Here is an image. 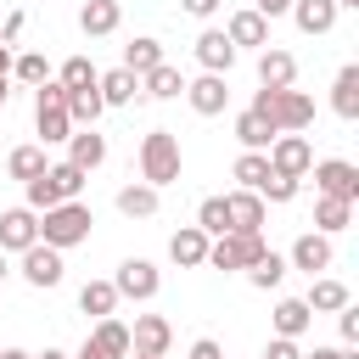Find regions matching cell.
<instances>
[{
  "instance_id": "obj_18",
  "label": "cell",
  "mask_w": 359,
  "mask_h": 359,
  "mask_svg": "<svg viewBox=\"0 0 359 359\" xmlns=\"http://www.w3.org/2000/svg\"><path fill=\"white\" fill-rule=\"evenodd\" d=\"M208 241H213V236H202L196 224H180V230L168 236V258H174L180 269H202V264H208Z\"/></svg>"
},
{
  "instance_id": "obj_11",
  "label": "cell",
  "mask_w": 359,
  "mask_h": 359,
  "mask_svg": "<svg viewBox=\"0 0 359 359\" xmlns=\"http://www.w3.org/2000/svg\"><path fill=\"white\" fill-rule=\"evenodd\" d=\"M180 95H185L191 112H202V118H219V112L230 107V84H224V73H202V79H191Z\"/></svg>"
},
{
  "instance_id": "obj_51",
  "label": "cell",
  "mask_w": 359,
  "mask_h": 359,
  "mask_svg": "<svg viewBox=\"0 0 359 359\" xmlns=\"http://www.w3.org/2000/svg\"><path fill=\"white\" fill-rule=\"evenodd\" d=\"M34 359H73V353H62V348H45V353H34Z\"/></svg>"
},
{
  "instance_id": "obj_19",
  "label": "cell",
  "mask_w": 359,
  "mask_h": 359,
  "mask_svg": "<svg viewBox=\"0 0 359 359\" xmlns=\"http://www.w3.org/2000/svg\"><path fill=\"white\" fill-rule=\"evenodd\" d=\"M118 22H123V6H118V0H84V6H79V28H84L90 39L118 34Z\"/></svg>"
},
{
  "instance_id": "obj_4",
  "label": "cell",
  "mask_w": 359,
  "mask_h": 359,
  "mask_svg": "<svg viewBox=\"0 0 359 359\" xmlns=\"http://www.w3.org/2000/svg\"><path fill=\"white\" fill-rule=\"evenodd\" d=\"M34 129H39V140H45V146H62V140L73 135V118H67V90H62L56 79L34 84Z\"/></svg>"
},
{
  "instance_id": "obj_32",
  "label": "cell",
  "mask_w": 359,
  "mask_h": 359,
  "mask_svg": "<svg viewBox=\"0 0 359 359\" xmlns=\"http://www.w3.org/2000/svg\"><path fill=\"white\" fill-rule=\"evenodd\" d=\"M50 163H45V146H11L6 151V174L11 180H34V174H45Z\"/></svg>"
},
{
  "instance_id": "obj_53",
  "label": "cell",
  "mask_w": 359,
  "mask_h": 359,
  "mask_svg": "<svg viewBox=\"0 0 359 359\" xmlns=\"http://www.w3.org/2000/svg\"><path fill=\"white\" fill-rule=\"evenodd\" d=\"M6 275H11V264H6V252H0V280H6Z\"/></svg>"
},
{
  "instance_id": "obj_28",
  "label": "cell",
  "mask_w": 359,
  "mask_h": 359,
  "mask_svg": "<svg viewBox=\"0 0 359 359\" xmlns=\"http://www.w3.org/2000/svg\"><path fill=\"white\" fill-rule=\"evenodd\" d=\"M79 309H84L90 320H107V314L118 309V286H112V280H84V286H79Z\"/></svg>"
},
{
  "instance_id": "obj_43",
  "label": "cell",
  "mask_w": 359,
  "mask_h": 359,
  "mask_svg": "<svg viewBox=\"0 0 359 359\" xmlns=\"http://www.w3.org/2000/svg\"><path fill=\"white\" fill-rule=\"evenodd\" d=\"M252 11H258L264 22H275V17H286V11H292V0H252Z\"/></svg>"
},
{
  "instance_id": "obj_21",
  "label": "cell",
  "mask_w": 359,
  "mask_h": 359,
  "mask_svg": "<svg viewBox=\"0 0 359 359\" xmlns=\"http://www.w3.org/2000/svg\"><path fill=\"white\" fill-rule=\"evenodd\" d=\"M292 22L303 34H331L337 28V0H292Z\"/></svg>"
},
{
  "instance_id": "obj_29",
  "label": "cell",
  "mask_w": 359,
  "mask_h": 359,
  "mask_svg": "<svg viewBox=\"0 0 359 359\" xmlns=\"http://www.w3.org/2000/svg\"><path fill=\"white\" fill-rule=\"evenodd\" d=\"M140 90H146L151 101H174V95L185 90V79H180V67H168V62H157L151 73H140Z\"/></svg>"
},
{
  "instance_id": "obj_2",
  "label": "cell",
  "mask_w": 359,
  "mask_h": 359,
  "mask_svg": "<svg viewBox=\"0 0 359 359\" xmlns=\"http://www.w3.org/2000/svg\"><path fill=\"white\" fill-rule=\"evenodd\" d=\"M90 224H95V213L73 196V202H56V208H45V213H39V241H45V247H56V252H67V247L90 241Z\"/></svg>"
},
{
  "instance_id": "obj_16",
  "label": "cell",
  "mask_w": 359,
  "mask_h": 359,
  "mask_svg": "<svg viewBox=\"0 0 359 359\" xmlns=\"http://www.w3.org/2000/svg\"><path fill=\"white\" fill-rule=\"evenodd\" d=\"M67 163L84 168V174L101 168V163H107V135H101L95 123H90V129H73V135H67Z\"/></svg>"
},
{
  "instance_id": "obj_13",
  "label": "cell",
  "mask_w": 359,
  "mask_h": 359,
  "mask_svg": "<svg viewBox=\"0 0 359 359\" xmlns=\"http://www.w3.org/2000/svg\"><path fill=\"white\" fill-rule=\"evenodd\" d=\"M39 241V213L34 208H6L0 213V252H22Z\"/></svg>"
},
{
  "instance_id": "obj_42",
  "label": "cell",
  "mask_w": 359,
  "mask_h": 359,
  "mask_svg": "<svg viewBox=\"0 0 359 359\" xmlns=\"http://www.w3.org/2000/svg\"><path fill=\"white\" fill-rule=\"evenodd\" d=\"M264 359H303V348H297V337H269Z\"/></svg>"
},
{
  "instance_id": "obj_23",
  "label": "cell",
  "mask_w": 359,
  "mask_h": 359,
  "mask_svg": "<svg viewBox=\"0 0 359 359\" xmlns=\"http://www.w3.org/2000/svg\"><path fill=\"white\" fill-rule=\"evenodd\" d=\"M331 112H337V118H348V123L359 118V67H353V62L331 79Z\"/></svg>"
},
{
  "instance_id": "obj_22",
  "label": "cell",
  "mask_w": 359,
  "mask_h": 359,
  "mask_svg": "<svg viewBox=\"0 0 359 359\" xmlns=\"http://www.w3.org/2000/svg\"><path fill=\"white\" fill-rule=\"evenodd\" d=\"M224 34H230V45H236V50H241V45H258V50L269 45V22H264L252 6H247V11H236V17L224 22Z\"/></svg>"
},
{
  "instance_id": "obj_44",
  "label": "cell",
  "mask_w": 359,
  "mask_h": 359,
  "mask_svg": "<svg viewBox=\"0 0 359 359\" xmlns=\"http://www.w3.org/2000/svg\"><path fill=\"white\" fill-rule=\"evenodd\" d=\"M191 359H224V348H219L213 337H196V342H191Z\"/></svg>"
},
{
  "instance_id": "obj_35",
  "label": "cell",
  "mask_w": 359,
  "mask_h": 359,
  "mask_svg": "<svg viewBox=\"0 0 359 359\" xmlns=\"http://www.w3.org/2000/svg\"><path fill=\"white\" fill-rule=\"evenodd\" d=\"M236 140H241V151H269L275 129H269L258 112H241V118H236Z\"/></svg>"
},
{
  "instance_id": "obj_30",
  "label": "cell",
  "mask_w": 359,
  "mask_h": 359,
  "mask_svg": "<svg viewBox=\"0 0 359 359\" xmlns=\"http://www.w3.org/2000/svg\"><path fill=\"white\" fill-rule=\"evenodd\" d=\"M90 342H95V348H101L107 359H123V353H129V325L107 314V320H95V331H90Z\"/></svg>"
},
{
  "instance_id": "obj_14",
  "label": "cell",
  "mask_w": 359,
  "mask_h": 359,
  "mask_svg": "<svg viewBox=\"0 0 359 359\" xmlns=\"http://www.w3.org/2000/svg\"><path fill=\"white\" fill-rule=\"evenodd\" d=\"M258 84L264 90H292L297 84V56L280 50V45H264L258 50Z\"/></svg>"
},
{
  "instance_id": "obj_10",
  "label": "cell",
  "mask_w": 359,
  "mask_h": 359,
  "mask_svg": "<svg viewBox=\"0 0 359 359\" xmlns=\"http://www.w3.org/2000/svg\"><path fill=\"white\" fill-rule=\"evenodd\" d=\"M168 342H174V325H168L163 314H135V325H129V353L168 359Z\"/></svg>"
},
{
  "instance_id": "obj_36",
  "label": "cell",
  "mask_w": 359,
  "mask_h": 359,
  "mask_svg": "<svg viewBox=\"0 0 359 359\" xmlns=\"http://www.w3.org/2000/svg\"><path fill=\"white\" fill-rule=\"evenodd\" d=\"M230 174H236V185H241V191H258V185L269 180V157H264V151H241Z\"/></svg>"
},
{
  "instance_id": "obj_7",
  "label": "cell",
  "mask_w": 359,
  "mask_h": 359,
  "mask_svg": "<svg viewBox=\"0 0 359 359\" xmlns=\"http://www.w3.org/2000/svg\"><path fill=\"white\" fill-rule=\"evenodd\" d=\"M112 286H118V297H129V303H151L157 286H163V275H157L151 258H123L118 275H112Z\"/></svg>"
},
{
  "instance_id": "obj_1",
  "label": "cell",
  "mask_w": 359,
  "mask_h": 359,
  "mask_svg": "<svg viewBox=\"0 0 359 359\" xmlns=\"http://www.w3.org/2000/svg\"><path fill=\"white\" fill-rule=\"evenodd\" d=\"M247 112H258L275 135H303L309 123H314V101L303 95V90H252V107Z\"/></svg>"
},
{
  "instance_id": "obj_41",
  "label": "cell",
  "mask_w": 359,
  "mask_h": 359,
  "mask_svg": "<svg viewBox=\"0 0 359 359\" xmlns=\"http://www.w3.org/2000/svg\"><path fill=\"white\" fill-rule=\"evenodd\" d=\"M337 331H342V348H359V309L353 303L337 309Z\"/></svg>"
},
{
  "instance_id": "obj_3",
  "label": "cell",
  "mask_w": 359,
  "mask_h": 359,
  "mask_svg": "<svg viewBox=\"0 0 359 359\" xmlns=\"http://www.w3.org/2000/svg\"><path fill=\"white\" fill-rule=\"evenodd\" d=\"M180 168H185L180 135H174V129H151V135L140 140V180L163 191V185H174V180H180Z\"/></svg>"
},
{
  "instance_id": "obj_48",
  "label": "cell",
  "mask_w": 359,
  "mask_h": 359,
  "mask_svg": "<svg viewBox=\"0 0 359 359\" xmlns=\"http://www.w3.org/2000/svg\"><path fill=\"white\" fill-rule=\"evenodd\" d=\"M73 359H107V353H101V348H95V342H90V337H84V348H79V353H73Z\"/></svg>"
},
{
  "instance_id": "obj_39",
  "label": "cell",
  "mask_w": 359,
  "mask_h": 359,
  "mask_svg": "<svg viewBox=\"0 0 359 359\" xmlns=\"http://www.w3.org/2000/svg\"><path fill=\"white\" fill-rule=\"evenodd\" d=\"M11 73H17L22 84H45V79H50V62H45L39 50H22V56H11Z\"/></svg>"
},
{
  "instance_id": "obj_34",
  "label": "cell",
  "mask_w": 359,
  "mask_h": 359,
  "mask_svg": "<svg viewBox=\"0 0 359 359\" xmlns=\"http://www.w3.org/2000/svg\"><path fill=\"white\" fill-rule=\"evenodd\" d=\"M101 112H107V107H101V90H67V118H73V129H90Z\"/></svg>"
},
{
  "instance_id": "obj_38",
  "label": "cell",
  "mask_w": 359,
  "mask_h": 359,
  "mask_svg": "<svg viewBox=\"0 0 359 359\" xmlns=\"http://www.w3.org/2000/svg\"><path fill=\"white\" fill-rule=\"evenodd\" d=\"M196 230H202V236H224V230H230V208H224V196H202V208H196Z\"/></svg>"
},
{
  "instance_id": "obj_20",
  "label": "cell",
  "mask_w": 359,
  "mask_h": 359,
  "mask_svg": "<svg viewBox=\"0 0 359 359\" xmlns=\"http://www.w3.org/2000/svg\"><path fill=\"white\" fill-rule=\"evenodd\" d=\"M95 90H101V107H129L140 95V79L129 67H107V73H95Z\"/></svg>"
},
{
  "instance_id": "obj_31",
  "label": "cell",
  "mask_w": 359,
  "mask_h": 359,
  "mask_svg": "<svg viewBox=\"0 0 359 359\" xmlns=\"http://www.w3.org/2000/svg\"><path fill=\"white\" fill-rule=\"evenodd\" d=\"M157 62H163V45H157L151 34H140V39H129V45H123V67H129L135 79H140V73H151Z\"/></svg>"
},
{
  "instance_id": "obj_54",
  "label": "cell",
  "mask_w": 359,
  "mask_h": 359,
  "mask_svg": "<svg viewBox=\"0 0 359 359\" xmlns=\"http://www.w3.org/2000/svg\"><path fill=\"white\" fill-rule=\"evenodd\" d=\"M6 95H11V90H6V79H0V112H6Z\"/></svg>"
},
{
  "instance_id": "obj_27",
  "label": "cell",
  "mask_w": 359,
  "mask_h": 359,
  "mask_svg": "<svg viewBox=\"0 0 359 359\" xmlns=\"http://www.w3.org/2000/svg\"><path fill=\"white\" fill-rule=\"evenodd\" d=\"M353 224V202H337V196H320L314 202V230L320 236H342Z\"/></svg>"
},
{
  "instance_id": "obj_15",
  "label": "cell",
  "mask_w": 359,
  "mask_h": 359,
  "mask_svg": "<svg viewBox=\"0 0 359 359\" xmlns=\"http://www.w3.org/2000/svg\"><path fill=\"white\" fill-rule=\"evenodd\" d=\"M196 62H202V73H230V67H236L230 34H224V28H202V34H196Z\"/></svg>"
},
{
  "instance_id": "obj_49",
  "label": "cell",
  "mask_w": 359,
  "mask_h": 359,
  "mask_svg": "<svg viewBox=\"0 0 359 359\" xmlns=\"http://www.w3.org/2000/svg\"><path fill=\"white\" fill-rule=\"evenodd\" d=\"M0 79H11V45H0Z\"/></svg>"
},
{
  "instance_id": "obj_45",
  "label": "cell",
  "mask_w": 359,
  "mask_h": 359,
  "mask_svg": "<svg viewBox=\"0 0 359 359\" xmlns=\"http://www.w3.org/2000/svg\"><path fill=\"white\" fill-rule=\"evenodd\" d=\"M17 34H22V11H11V17L0 22V45H17Z\"/></svg>"
},
{
  "instance_id": "obj_9",
  "label": "cell",
  "mask_w": 359,
  "mask_h": 359,
  "mask_svg": "<svg viewBox=\"0 0 359 359\" xmlns=\"http://www.w3.org/2000/svg\"><path fill=\"white\" fill-rule=\"evenodd\" d=\"M264 157H269V168H275V174H286V180H303V174H309V163H314V146H309L303 135H275Z\"/></svg>"
},
{
  "instance_id": "obj_33",
  "label": "cell",
  "mask_w": 359,
  "mask_h": 359,
  "mask_svg": "<svg viewBox=\"0 0 359 359\" xmlns=\"http://www.w3.org/2000/svg\"><path fill=\"white\" fill-rule=\"evenodd\" d=\"M247 280H252L258 292H269V286H280V280H286V258L264 247V252H258V258L247 264Z\"/></svg>"
},
{
  "instance_id": "obj_50",
  "label": "cell",
  "mask_w": 359,
  "mask_h": 359,
  "mask_svg": "<svg viewBox=\"0 0 359 359\" xmlns=\"http://www.w3.org/2000/svg\"><path fill=\"white\" fill-rule=\"evenodd\" d=\"M0 359H34L28 348H0Z\"/></svg>"
},
{
  "instance_id": "obj_25",
  "label": "cell",
  "mask_w": 359,
  "mask_h": 359,
  "mask_svg": "<svg viewBox=\"0 0 359 359\" xmlns=\"http://www.w3.org/2000/svg\"><path fill=\"white\" fill-rule=\"evenodd\" d=\"M303 303H309L314 314H337V309H342V303H353V297H348V286H342L337 275H314V286H309V297H303Z\"/></svg>"
},
{
  "instance_id": "obj_24",
  "label": "cell",
  "mask_w": 359,
  "mask_h": 359,
  "mask_svg": "<svg viewBox=\"0 0 359 359\" xmlns=\"http://www.w3.org/2000/svg\"><path fill=\"white\" fill-rule=\"evenodd\" d=\"M157 202H163V191H157V185H146V180H135V185H123V191H118V213H123V219H151V213H157Z\"/></svg>"
},
{
  "instance_id": "obj_5",
  "label": "cell",
  "mask_w": 359,
  "mask_h": 359,
  "mask_svg": "<svg viewBox=\"0 0 359 359\" xmlns=\"http://www.w3.org/2000/svg\"><path fill=\"white\" fill-rule=\"evenodd\" d=\"M258 252H264V230H224V236L208 241V264L224 269V275L230 269H247Z\"/></svg>"
},
{
  "instance_id": "obj_47",
  "label": "cell",
  "mask_w": 359,
  "mask_h": 359,
  "mask_svg": "<svg viewBox=\"0 0 359 359\" xmlns=\"http://www.w3.org/2000/svg\"><path fill=\"white\" fill-rule=\"evenodd\" d=\"M303 359H359L353 348H314V353H303Z\"/></svg>"
},
{
  "instance_id": "obj_6",
  "label": "cell",
  "mask_w": 359,
  "mask_h": 359,
  "mask_svg": "<svg viewBox=\"0 0 359 359\" xmlns=\"http://www.w3.org/2000/svg\"><path fill=\"white\" fill-rule=\"evenodd\" d=\"M314 174V191L320 196H337V202H359V168L342 163V157H325V163H309Z\"/></svg>"
},
{
  "instance_id": "obj_26",
  "label": "cell",
  "mask_w": 359,
  "mask_h": 359,
  "mask_svg": "<svg viewBox=\"0 0 359 359\" xmlns=\"http://www.w3.org/2000/svg\"><path fill=\"white\" fill-rule=\"evenodd\" d=\"M269 320H275V337H303V331H309V320H314V309H309L303 297H280Z\"/></svg>"
},
{
  "instance_id": "obj_12",
  "label": "cell",
  "mask_w": 359,
  "mask_h": 359,
  "mask_svg": "<svg viewBox=\"0 0 359 359\" xmlns=\"http://www.w3.org/2000/svg\"><path fill=\"white\" fill-rule=\"evenodd\" d=\"M286 269H303V275H320V269H331V236H320V230H303V236L292 241V252H286Z\"/></svg>"
},
{
  "instance_id": "obj_46",
  "label": "cell",
  "mask_w": 359,
  "mask_h": 359,
  "mask_svg": "<svg viewBox=\"0 0 359 359\" xmlns=\"http://www.w3.org/2000/svg\"><path fill=\"white\" fill-rule=\"evenodd\" d=\"M180 6H185L191 17H213V11H219V0H180Z\"/></svg>"
},
{
  "instance_id": "obj_8",
  "label": "cell",
  "mask_w": 359,
  "mask_h": 359,
  "mask_svg": "<svg viewBox=\"0 0 359 359\" xmlns=\"http://www.w3.org/2000/svg\"><path fill=\"white\" fill-rule=\"evenodd\" d=\"M17 258H22L17 269H22V280H28V286H39V292H50V286H62V269H67V264H62V252H56V247H45V241H34V247H22Z\"/></svg>"
},
{
  "instance_id": "obj_55",
  "label": "cell",
  "mask_w": 359,
  "mask_h": 359,
  "mask_svg": "<svg viewBox=\"0 0 359 359\" xmlns=\"http://www.w3.org/2000/svg\"><path fill=\"white\" fill-rule=\"evenodd\" d=\"M123 359H151V353H123Z\"/></svg>"
},
{
  "instance_id": "obj_52",
  "label": "cell",
  "mask_w": 359,
  "mask_h": 359,
  "mask_svg": "<svg viewBox=\"0 0 359 359\" xmlns=\"http://www.w3.org/2000/svg\"><path fill=\"white\" fill-rule=\"evenodd\" d=\"M337 11H359V0H337Z\"/></svg>"
},
{
  "instance_id": "obj_37",
  "label": "cell",
  "mask_w": 359,
  "mask_h": 359,
  "mask_svg": "<svg viewBox=\"0 0 359 359\" xmlns=\"http://www.w3.org/2000/svg\"><path fill=\"white\" fill-rule=\"evenodd\" d=\"M56 84L62 90H95V62L90 56H67L62 73H56Z\"/></svg>"
},
{
  "instance_id": "obj_17",
  "label": "cell",
  "mask_w": 359,
  "mask_h": 359,
  "mask_svg": "<svg viewBox=\"0 0 359 359\" xmlns=\"http://www.w3.org/2000/svg\"><path fill=\"white\" fill-rule=\"evenodd\" d=\"M224 208H230V230H264V219H269V202L258 191H241V185L224 196Z\"/></svg>"
},
{
  "instance_id": "obj_40",
  "label": "cell",
  "mask_w": 359,
  "mask_h": 359,
  "mask_svg": "<svg viewBox=\"0 0 359 359\" xmlns=\"http://www.w3.org/2000/svg\"><path fill=\"white\" fill-rule=\"evenodd\" d=\"M258 196H264V202H292V196H297V180H286V174L269 168V180L258 185Z\"/></svg>"
}]
</instances>
